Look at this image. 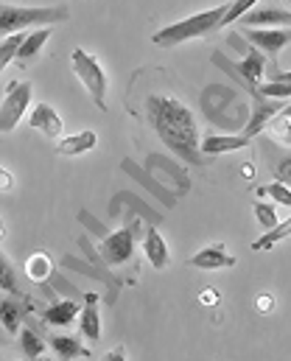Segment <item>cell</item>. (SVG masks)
I'll list each match as a JSON object with an SVG mask.
<instances>
[{"label": "cell", "mask_w": 291, "mask_h": 361, "mask_svg": "<svg viewBox=\"0 0 291 361\" xmlns=\"http://www.w3.org/2000/svg\"><path fill=\"white\" fill-rule=\"evenodd\" d=\"M275 177H278V182H283L286 188H291V157H283L275 166Z\"/></svg>", "instance_id": "cell-31"}, {"label": "cell", "mask_w": 291, "mask_h": 361, "mask_svg": "<svg viewBox=\"0 0 291 361\" xmlns=\"http://www.w3.org/2000/svg\"><path fill=\"white\" fill-rule=\"evenodd\" d=\"M255 219H258V224L264 227V233L266 230H272L275 224H278V210H275V204H266V202H255Z\"/></svg>", "instance_id": "cell-29"}, {"label": "cell", "mask_w": 291, "mask_h": 361, "mask_svg": "<svg viewBox=\"0 0 291 361\" xmlns=\"http://www.w3.org/2000/svg\"><path fill=\"white\" fill-rule=\"evenodd\" d=\"M280 115H286V118H291V104L286 106V109H280Z\"/></svg>", "instance_id": "cell-37"}, {"label": "cell", "mask_w": 291, "mask_h": 361, "mask_svg": "<svg viewBox=\"0 0 291 361\" xmlns=\"http://www.w3.org/2000/svg\"><path fill=\"white\" fill-rule=\"evenodd\" d=\"M202 302H204V305H210V302L216 305V302H218V291H216V288H204V291H202Z\"/></svg>", "instance_id": "cell-35"}, {"label": "cell", "mask_w": 291, "mask_h": 361, "mask_svg": "<svg viewBox=\"0 0 291 361\" xmlns=\"http://www.w3.org/2000/svg\"><path fill=\"white\" fill-rule=\"evenodd\" d=\"M31 82H8L6 95L0 101V135H8L20 126V121L28 115L31 106Z\"/></svg>", "instance_id": "cell-5"}, {"label": "cell", "mask_w": 291, "mask_h": 361, "mask_svg": "<svg viewBox=\"0 0 291 361\" xmlns=\"http://www.w3.org/2000/svg\"><path fill=\"white\" fill-rule=\"evenodd\" d=\"M269 82H283V85H291V71H280V68H275V71L269 73Z\"/></svg>", "instance_id": "cell-34"}, {"label": "cell", "mask_w": 291, "mask_h": 361, "mask_svg": "<svg viewBox=\"0 0 291 361\" xmlns=\"http://www.w3.org/2000/svg\"><path fill=\"white\" fill-rule=\"evenodd\" d=\"M188 267L202 271H216V269H233L235 267V258L227 252L224 244H207L204 250H199L194 258L188 261Z\"/></svg>", "instance_id": "cell-11"}, {"label": "cell", "mask_w": 291, "mask_h": 361, "mask_svg": "<svg viewBox=\"0 0 291 361\" xmlns=\"http://www.w3.org/2000/svg\"><path fill=\"white\" fill-rule=\"evenodd\" d=\"M261 0H233L230 3V8H227V17H224V23H221V28H227V25H233V23H238L249 8H255Z\"/></svg>", "instance_id": "cell-28"}, {"label": "cell", "mask_w": 291, "mask_h": 361, "mask_svg": "<svg viewBox=\"0 0 291 361\" xmlns=\"http://www.w3.org/2000/svg\"><path fill=\"white\" fill-rule=\"evenodd\" d=\"M258 92L266 95V98H289L291 95V85H283V82H266V85H258Z\"/></svg>", "instance_id": "cell-30"}, {"label": "cell", "mask_w": 291, "mask_h": 361, "mask_svg": "<svg viewBox=\"0 0 291 361\" xmlns=\"http://www.w3.org/2000/svg\"><path fill=\"white\" fill-rule=\"evenodd\" d=\"M264 132H269V137L275 140V143H280V146H291V118L286 115H275V118H269V123L264 126Z\"/></svg>", "instance_id": "cell-23"}, {"label": "cell", "mask_w": 291, "mask_h": 361, "mask_svg": "<svg viewBox=\"0 0 291 361\" xmlns=\"http://www.w3.org/2000/svg\"><path fill=\"white\" fill-rule=\"evenodd\" d=\"M51 34H54V28H34L31 34H25V39L17 51V62H31L34 56H39L42 45L51 39Z\"/></svg>", "instance_id": "cell-18"}, {"label": "cell", "mask_w": 291, "mask_h": 361, "mask_svg": "<svg viewBox=\"0 0 291 361\" xmlns=\"http://www.w3.org/2000/svg\"><path fill=\"white\" fill-rule=\"evenodd\" d=\"M25 39V31H17V34H8L3 42H0V71L11 65V59H17V51Z\"/></svg>", "instance_id": "cell-24"}, {"label": "cell", "mask_w": 291, "mask_h": 361, "mask_svg": "<svg viewBox=\"0 0 291 361\" xmlns=\"http://www.w3.org/2000/svg\"><path fill=\"white\" fill-rule=\"evenodd\" d=\"M34 361H51V359H42V356H39V359H34Z\"/></svg>", "instance_id": "cell-39"}, {"label": "cell", "mask_w": 291, "mask_h": 361, "mask_svg": "<svg viewBox=\"0 0 291 361\" xmlns=\"http://www.w3.org/2000/svg\"><path fill=\"white\" fill-rule=\"evenodd\" d=\"M70 65H73V73L79 76V82L87 87L93 104H96L101 112H106V90H109V82H106V71L101 68V62H98L90 51L73 48Z\"/></svg>", "instance_id": "cell-4"}, {"label": "cell", "mask_w": 291, "mask_h": 361, "mask_svg": "<svg viewBox=\"0 0 291 361\" xmlns=\"http://www.w3.org/2000/svg\"><path fill=\"white\" fill-rule=\"evenodd\" d=\"M101 361H126V350L123 348H115V350H109Z\"/></svg>", "instance_id": "cell-36"}, {"label": "cell", "mask_w": 291, "mask_h": 361, "mask_svg": "<svg viewBox=\"0 0 291 361\" xmlns=\"http://www.w3.org/2000/svg\"><path fill=\"white\" fill-rule=\"evenodd\" d=\"M238 25L241 28H255V25H280V28H286V25H291V11L280 8V6H255L238 20Z\"/></svg>", "instance_id": "cell-10"}, {"label": "cell", "mask_w": 291, "mask_h": 361, "mask_svg": "<svg viewBox=\"0 0 291 361\" xmlns=\"http://www.w3.org/2000/svg\"><path fill=\"white\" fill-rule=\"evenodd\" d=\"M252 140L249 137H244V135H207V137H202V143H199V149H202V154L204 157H218V154H227V152H238V149H247Z\"/></svg>", "instance_id": "cell-14"}, {"label": "cell", "mask_w": 291, "mask_h": 361, "mask_svg": "<svg viewBox=\"0 0 291 361\" xmlns=\"http://www.w3.org/2000/svg\"><path fill=\"white\" fill-rule=\"evenodd\" d=\"M20 345H23V353H25L31 361L39 359L42 350H45V342H42L31 328H23V331H20Z\"/></svg>", "instance_id": "cell-26"}, {"label": "cell", "mask_w": 291, "mask_h": 361, "mask_svg": "<svg viewBox=\"0 0 291 361\" xmlns=\"http://www.w3.org/2000/svg\"><path fill=\"white\" fill-rule=\"evenodd\" d=\"M227 8L230 3H218L213 8H204L194 17H185V20H177L171 25H163L160 31L151 34V42L157 48H177L182 42H191V39H199V37H207L213 31H221V23L227 17Z\"/></svg>", "instance_id": "cell-2"}, {"label": "cell", "mask_w": 291, "mask_h": 361, "mask_svg": "<svg viewBox=\"0 0 291 361\" xmlns=\"http://www.w3.org/2000/svg\"><path fill=\"white\" fill-rule=\"evenodd\" d=\"M25 118H28L31 129H37V132H42V135H48L54 140L65 137V121H62V115L51 104H34V109Z\"/></svg>", "instance_id": "cell-9"}, {"label": "cell", "mask_w": 291, "mask_h": 361, "mask_svg": "<svg viewBox=\"0 0 291 361\" xmlns=\"http://www.w3.org/2000/svg\"><path fill=\"white\" fill-rule=\"evenodd\" d=\"M0 190H3V193L14 190V174H11L6 166H0Z\"/></svg>", "instance_id": "cell-32"}, {"label": "cell", "mask_w": 291, "mask_h": 361, "mask_svg": "<svg viewBox=\"0 0 291 361\" xmlns=\"http://www.w3.org/2000/svg\"><path fill=\"white\" fill-rule=\"evenodd\" d=\"M258 196H269L275 204H283V207H291V188H286L283 182H269L264 188H258Z\"/></svg>", "instance_id": "cell-25"}, {"label": "cell", "mask_w": 291, "mask_h": 361, "mask_svg": "<svg viewBox=\"0 0 291 361\" xmlns=\"http://www.w3.org/2000/svg\"><path fill=\"white\" fill-rule=\"evenodd\" d=\"M146 121L157 132V137L182 160L191 166H204L207 157L202 154L199 143V126L185 101H180L174 92H151L146 95Z\"/></svg>", "instance_id": "cell-1"}, {"label": "cell", "mask_w": 291, "mask_h": 361, "mask_svg": "<svg viewBox=\"0 0 291 361\" xmlns=\"http://www.w3.org/2000/svg\"><path fill=\"white\" fill-rule=\"evenodd\" d=\"M291 235V216L289 219H283V221H278L272 230H266L261 238H255L252 241V250L255 252H266V250H272V247H278L283 238H289Z\"/></svg>", "instance_id": "cell-19"}, {"label": "cell", "mask_w": 291, "mask_h": 361, "mask_svg": "<svg viewBox=\"0 0 291 361\" xmlns=\"http://www.w3.org/2000/svg\"><path fill=\"white\" fill-rule=\"evenodd\" d=\"M79 314H82L79 302H73V300H59V302H54V305L42 314V319H45V325H51V328H68V325L76 322Z\"/></svg>", "instance_id": "cell-17"}, {"label": "cell", "mask_w": 291, "mask_h": 361, "mask_svg": "<svg viewBox=\"0 0 291 361\" xmlns=\"http://www.w3.org/2000/svg\"><path fill=\"white\" fill-rule=\"evenodd\" d=\"M247 51V56L241 59V62H235V65H230L224 56H216V62L221 65V68H230V73H235L247 87H249V92L258 90V85H261V79H264V68H266V59H264V54L258 51V48H244Z\"/></svg>", "instance_id": "cell-8"}, {"label": "cell", "mask_w": 291, "mask_h": 361, "mask_svg": "<svg viewBox=\"0 0 291 361\" xmlns=\"http://www.w3.org/2000/svg\"><path fill=\"white\" fill-rule=\"evenodd\" d=\"M98 146V135L93 129H85V132H76V135H68L56 143V154L59 157H79V154H87Z\"/></svg>", "instance_id": "cell-15"}, {"label": "cell", "mask_w": 291, "mask_h": 361, "mask_svg": "<svg viewBox=\"0 0 291 361\" xmlns=\"http://www.w3.org/2000/svg\"><path fill=\"white\" fill-rule=\"evenodd\" d=\"M143 252H146V261H149L157 271L168 269V264H171V252H168V244H166V238L160 235L157 227H146Z\"/></svg>", "instance_id": "cell-13"}, {"label": "cell", "mask_w": 291, "mask_h": 361, "mask_svg": "<svg viewBox=\"0 0 291 361\" xmlns=\"http://www.w3.org/2000/svg\"><path fill=\"white\" fill-rule=\"evenodd\" d=\"M51 348L56 350V356H59V361H73L79 359V356H90V350L76 339V336H54L51 339Z\"/></svg>", "instance_id": "cell-20"}, {"label": "cell", "mask_w": 291, "mask_h": 361, "mask_svg": "<svg viewBox=\"0 0 291 361\" xmlns=\"http://www.w3.org/2000/svg\"><path fill=\"white\" fill-rule=\"evenodd\" d=\"M255 308H258V311H272V308H275V297H272V294H261V297L255 300Z\"/></svg>", "instance_id": "cell-33"}, {"label": "cell", "mask_w": 291, "mask_h": 361, "mask_svg": "<svg viewBox=\"0 0 291 361\" xmlns=\"http://www.w3.org/2000/svg\"><path fill=\"white\" fill-rule=\"evenodd\" d=\"M79 328L85 334V339L98 342L101 339V311H98V294L96 291H87L85 294V308L79 314Z\"/></svg>", "instance_id": "cell-16"}, {"label": "cell", "mask_w": 291, "mask_h": 361, "mask_svg": "<svg viewBox=\"0 0 291 361\" xmlns=\"http://www.w3.org/2000/svg\"><path fill=\"white\" fill-rule=\"evenodd\" d=\"M20 319H23V305L17 302V297H3L0 300V325L8 334L20 331Z\"/></svg>", "instance_id": "cell-21"}, {"label": "cell", "mask_w": 291, "mask_h": 361, "mask_svg": "<svg viewBox=\"0 0 291 361\" xmlns=\"http://www.w3.org/2000/svg\"><path fill=\"white\" fill-rule=\"evenodd\" d=\"M252 98H255V106H252V118H249V123H247V129H244V137H255V135H261L264 132V126L269 123V118H275L278 112H280V104L275 101V98H266V95H261L258 90H252Z\"/></svg>", "instance_id": "cell-12"}, {"label": "cell", "mask_w": 291, "mask_h": 361, "mask_svg": "<svg viewBox=\"0 0 291 361\" xmlns=\"http://www.w3.org/2000/svg\"><path fill=\"white\" fill-rule=\"evenodd\" d=\"M6 238V230H3V221H0V241Z\"/></svg>", "instance_id": "cell-38"}, {"label": "cell", "mask_w": 291, "mask_h": 361, "mask_svg": "<svg viewBox=\"0 0 291 361\" xmlns=\"http://www.w3.org/2000/svg\"><path fill=\"white\" fill-rule=\"evenodd\" d=\"M241 37L278 65L283 48L291 42V28H241Z\"/></svg>", "instance_id": "cell-7"}, {"label": "cell", "mask_w": 291, "mask_h": 361, "mask_svg": "<svg viewBox=\"0 0 291 361\" xmlns=\"http://www.w3.org/2000/svg\"><path fill=\"white\" fill-rule=\"evenodd\" d=\"M0 288H3V291H8L11 297H17V294H20V286H17L14 267H11V261L3 255V250H0Z\"/></svg>", "instance_id": "cell-27"}, {"label": "cell", "mask_w": 291, "mask_h": 361, "mask_svg": "<svg viewBox=\"0 0 291 361\" xmlns=\"http://www.w3.org/2000/svg\"><path fill=\"white\" fill-rule=\"evenodd\" d=\"M0 361H3V359H0Z\"/></svg>", "instance_id": "cell-40"}, {"label": "cell", "mask_w": 291, "mask_h": 361, "mask_svg": "<svg viewBox=\"0 0 291 361\" xmlns=\"http://www.w3.org/2000/svg\"><path fill=\"white\" fill-rule=\"evenodd\" d=\"M70 8L68 6H8L0 3V34H17L31 25L51 28L56 23H68Z\"/></svg>", "instance_id": "cell-3"}, {"label": "cell", "mask_w": 291, "mask_h": 361, "mask_svg": "<svg viewBox=\"0 0 291 361\" xmlns=\"http://www.w3.org/2000/svg\"><path fill=\"white\" fill-rule=\"evenodd\" d=\"M51 271H54V261H51V255H45V252H34V255L25 261V274H28L34 283H42Z\"/></svg>", "instance_id": "cell-22"}, {"label": "cell", "mask_w": 291, "mask_h": 361, "mask_svg": "<svg viewBox=\"0 0 291 361\" xmlns=\"http://www.w3.org/2000/svg\"><path fill=\"white\" fill-rule=\"evenodd\" d=\"M135 235H137V224H129V227H120L115 230L112 235H106L101 241V261L106 267H123L126 261H132L135 255Z\"/></svg>", "instance_id": "cell-6"}]
</instances>
